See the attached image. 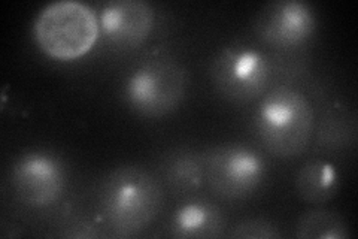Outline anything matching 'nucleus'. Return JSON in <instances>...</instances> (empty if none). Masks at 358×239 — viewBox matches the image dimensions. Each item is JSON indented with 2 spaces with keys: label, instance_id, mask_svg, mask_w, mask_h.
Returning <instances> with one entry per match:
<instances>
[{
  "label": "nucleus",
  "instance_id": "10",
  "mask_svg": "<svg viewBox=\"0 0 358 239\" xmlns=\"http://www.w3.org/2000/svg\"><path fill=\"white\" fill-rule=\"evenodd\" d=\"M226 220L217 203L206 198H189L173 211L169 223V236L189 238H221Z\"/></svg>",
  "mask_w": 358,
  "mask_h": 239
},
{
  "label": "nucleus",
  "instance_id": "4",
  "mask_svg": "<svg viewBox=\"0 0 358 239\" xmlns=\"http://www.w3.org/2000/svg\"><path fill=\"white\" fill-rule=\"evenodd\" d=\"M187 71L167 55L138 64L124 83L127 105L142 117L160 118L175 111L187 93Z\"/></svg>",
  "mask_w": 358,
  "mask_h": 239
},
{
  "label": "nucleus",
  "instance_id": "8",
  "mask_svg": "<svg viewBox=\"0 0 358 239\" xmlns=\"http://www.w3.org/2000/svg\"><path fill=\"white\" fill-rule=\"evenodd\" d=\"M317 29L313 9L301 0H276L267 4L254 21V32L273 48H297L306 43Z\"/></svg>",
  "mask_w": 358,
  "mask_h": 239
},
{
  "label": "nucleus",
  "instance_id": "7",
  "mask_svg": "<svg viewBox=\"0 0 358 239\" xmlns=\"http://www.w3.org/2000/svg\"><path fill=\"white\" fill-rule=\"evenodd\" d=\"M62 158L47 150H29L13 165L10 184L17 199L27 208L41 210L57 202L66 187Z\"/></svg>",
  "mask_w": 358,
  "mask_h": 239
},
{
  "label": "nucleus",
  "instance_id": "3",
  "mask_svg": "<svg viewBox=\"0 0 358 239\" xmlns=\"http://www.w3.org/2000/svg\"><path fill=\"white\" fill-rule=\"evenodd\" d=\"M41 50L57 60L80 59L99 38V18L88 5L76 0H59L45 6L35 20Z\"/></svg>",
  "mask_w": 358,
  "mask_h": 239
},
{
  "label": "nucleus",
  "instance_id": "14",
  "mask_svg": "<svg viewBox=\"0 0 358 239\" xmlns=\"http://www.w3.org/2000/svg\"><path fill=\"white\" fill-rule=\"evenodd\" d=\"M229 236L239 239H276L281 238V232L272 220L266 217H251L234 224Z\"/></svg>",
  "mask_w": 358,
  "mask_h": 239
},
{
  "label": "nucleus",
  "instance_id": "6",
  "mask_svg": "<svg viewBox=\"0 0 358 239\" xmlns=\"http://www.w3.org/2000/svg\"><path fill=\"white\" fill-rule=\"evenodd\" d=\"M205 183L215 196L238 200L251 196L266 177L262 154L245 144H221L203 153Z\"/></svg>",
  "mask_w": 358,
  "mask_h": 239
},
{
  "label": "nucleus",
  "instance_id": "9",
  "mask_svg": "<svg viewBox=\"0 0 358 239\" xmlns=\"http://www.w3.org/2000/svg\"><path fill=\"white\" fill-rule=\"evenodd\" d=\"M97 18L106 41L120 48H136L150 36L154 9L145 0H112L99 11Z\"/></svg>",
  "mask_w": 358,
  "mask_h": 239
},
{
  "label": "nucleus",
  "instance_id": "13",
  "mask_svg": "<svg viewBox=\"0 0 358 239\" xmlns=\"http://www.w3.org/2000/svg\"><path fill=\"white\" fill-rule=\"evenodd\" d=\"M296 236L301 239H346L350 226L341 214L330 210L305 212L296 224Z\"/></svg>",
  "mask_w": 358,
  "mask_h": 239
},
{
  "label": "nucleus",
  "instance_id": "2",
  "mask_svg": "<svg viewBox=\"0 0 358 239\" xmlns=\"http://www.w3.org/2000/svg\"><path fill=\"white\" fill-rule=\"evenodd\" d=\"M313 108L309 99L289 86L266 92L254 116L255 135L264 150L278 158H294L310 144Z\"/></svg>",
  "mask_w": 358,
  "mask_h": 239
},
{
  "label": "nucleus",
  "instance_id": "5",
  "mask_svg": "<svg viewBox=\"0 0 358 239\" xmlns=\"http://www.w3.org/2000/svg\"><path fill=\"white\" fill-rule=\"evenodd\" d=\"M209 74L222 97L234 104H248L267 92L273 78V66L260 48L233 42L214 55Z\"/></svg>",
  "mask_w": 358,
  "mask_h": 239
},
{
  "label": "nucleus",
  "instance_id": "1",
  "mask_svg": "<svg viewBox=\"0 0 358 239\" xmlns=\"http://www.w3.org/2000/svg\"><path fill=\"white\" fill-rule=\"evenodd\" d=\"M162 207V181L138 165L110 170L99 189L100 214L112 236L138 235L154 221Z\"/></svg>",
  "mask_w": 358,
  "mask_h": 239
},
{
  "label": "nucleus",
  "instance_id": "11",
  "mask_svg": "<svg viewBox=\"0 0 358 239\" xmlns=\"http://www.w3.org/2000/svg\"><path fill=\"white\" fill-rule=\"evenodd\" d=\"M160 181L175 195H187L205 184L203 153L194 148L179 146L162 156L159 162Z\"/></svg>",
  "mask_w": 358,
  "mask_h": 239
},
{
  "label": "nucleus",
  "instance_id": "15",
  "mask_svg": "<svg viewBox=\"0 0 358 239\" xmlns=\"http://www.w3.org/2000/svg\"><path fill=\"white\" fill-rule=\"evenodd\" d=\"M334 129L338 130L339 129V117L334 116V114H331V116L327 117L326 123H324V126H321V139L324 138V141L329 142V139L331 138V135L334 133ZM348 128H342V132H336V136H334V146L338 145H345V139H348Z\"/></svg>",
  "mask_w": 358,
  "mask_h": 239
},
{
  "label": "nucleus",
  "instance_id": "12",
  "mask_svg": "<svg viewBox=\"0 0 358 239\" xmlns=\"http://www.w3.org/2000/svg\"><path fill=\"white\" fill-rule=\"evenodd\" d=\"M341 183L339 170L331 162L312 158L296 174V190L299 196L310 205H322L338 193Z\"/></svg>",
  "mask_w": 358,
  "mask_h": 239
}]
</instances>
